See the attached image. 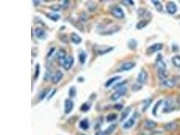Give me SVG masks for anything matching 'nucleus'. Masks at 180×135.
I'll list each match as a JSON object with an SVG mask.
<instances>
[{
	"label": "nucleus",
	"mask_w": 180,
	"mask_h": 135,
	"mask_svg": "<svg viewBox=\"0 0 180 135\" xmlns=\"http://www.w3.org/2000/svg\"><path fill=\"white\" fill-rule=\"evenodd\" d=\"M132 111V107L131 106H128L127 108H126L124 109V110L122 111V114H121V117H120V120L119 121L121 122H122L124 121L126 118H128L129 116V114H130V112Z\"/></svg>",
	"instance_id": "obj_17"
},
{
	"label": "nucleus",
	"mask_w": 180,
	"mask_h": 135,
	"mask_svg": "<svg viewBox=\"0 0 180 135\" xmlns=\"http://www.w3.org/2000/svg\"><path fill=\"white\" fill-rule=\"evenodd\" d=\"M116 128H117V125L116 124H111L107 128L105 129V130L103 131V135H111L115 131V130L116 129Z\"/></svg>",
	"instance_id": "obj_23"
},
{
	"label": "nucleus",
	"mask_w": 180,
	"mask_h": 135,
	"mask_svg": "<svg viewBox=\"0 0 180 135\" xmlns=\"http://www.w3.org/2000/svg\"><path fill=\"white\" fill-rule=\"evenodd\" d=\"M35 35L36 37L40 40H45L47 37V34L45 30L41 27H36L35 30Z\"/></svg>",
	"instance_id": "obj_5"
},
{
	"label": "nucleus",
	"mask_w": 180,
	"mask_h": 135,
	"mask_svg": "<svg viewBox=\"0 0 180 135\" xmlns=\"http://www.w3.org/2000/svg\"><path fill=\"white\" fill-rule=\"evenodd\" d=\"M141 89V86H140V84H135L132 87V91H139Z\"/></svg>",
	"instance_id": "obj_44"
},
{
	"label": "nucleus",
	"mask_w": 180,
	"mask_h": 135,
	"mask_svg": "<svg viewBox=\"0 0 180 135\" xmlns=\"http://www.w3.org/2000/svg\"><path fill=\"white\" fill-rule=\"evenodd\" d=\"M172 63L177 68H180V55H175L171 59Z\"/></svg>",
	"instance_id": "obj_29"
},
{
	"label": "nucleus",
	"mask_w": 180,
	"mask_h": 135,
	"mask_svg": "<svg viewBox=\"0 0 180 135\" xmlns=\"http://www.w3.org/2000/svg\"><path fill=\"white\" fill-rule=\"evenodd\" d=\"M117 118V114L115 113H111L108 114L106 117V120L107 122H111L115 121Z\"/></svg>",
	"instance_id": "obj_31"
},
{
	"label": "nucleus",
	"mask_w": 180,
	"mask_h": 135,
	"mask_svg": "<svg viewBox=\"0 0 180 135\" xmlns=\"http://www.w3.org/2000/svg\"><path fill=\"white\" fill-rule=\"evenodd\" d=\"M147 11L145 9H144V8H140V9L138 10V14L139 16H145L146 14H147Z\"/></svg>",
	"instance_id": "obj_40"
},
{
	"label": "nucleus",
	"mask_w": 180,
	"mask_h": 135,
	"mask_svg": "<svg viewBox=\"0 0 180 135\" xmlns=\"http://www.w3.org/2000/svg\"><path fill=\"white\" fill-rule=\"evenodd\" d=\"M63 77H64L63 72L60 70H57V71L55 72V74L53 75L52 78H51V81H52L53 84H57V83H60L61 80V79L63 78Z\"/></svg>",
	"instance_id": "obj_11"
},
{
	"label": "nucleus",
	"mask_w": 180,
	"mask_h": 135,
	"mask_svg": "<svg viewBox=\"0 0 180 135\" xmlns=\"http://www.w3.org/2000/svg\"><path fill=\"white\" fill-rule=\"evenodd\" d=\"M40 74V64H36L35 66V75H34V78L35 80L37 79Z\"/></svg>",
	"instance_id": "obj_34"
},
{
	"label": "nucleus",
	"mask_w": 180,
	"mask_h": 135,
	"mask_svg": "<svg viewBox=\"0 0 180 135\" xmlns=\"http://www.w3.org/2000/svg\"><path fill=\"white\" fill-rule=\"evenodd\" d=\"M148 79V73L145 70L142 69L137 77V82L140 84H142L147 82Z\"/></svg>",
	"instance_id": "obj_8"
},
{
	"label": "nucleus",
	"mask_w": 180,
	"mask_h": 135,
	"mask_svg": "<svg viewBox=\"0 0 180 135\" xmlns=\"http://www.w3.org/2000/svg\"><path fill=\"white\" fill-rule=\"evenodd\" d=\"M95 135H103V131L102 130H99V131H97L96 133H95Z\"/></svg>",
	"instance_id": "obj_47"
},
{
	"label": "nucleus",
	"mask_w": 180,
	"mask_h": 135,
	"mask_svg": "<svg viewBox=\"0 0 180 135\" xmlns=\"http://www.w3.org/2000/svg\"><path fill=\"white\" fill-rule=\"evenodd\" d=\"M142 135H147V134H142Z\"/></svg>",
	"instance_id": "obj_49"
},
{
	"label": "nucleus",
	"mask_w": 180,
	"mask_h": 135,
	"mask_svg": "<svg viewBox=\"0 0 180 135\" xmlns=\"http://www.w3.org/2000/svg\"><path fill=\"white\" fill-rule=\"evenodd\" d=\"M161 103H162V101L160 100L155 104V105L154 106V108L153 109V114L154 115V116H157V111H158L159 107L160 106V105H161Z\"/></svg>",
	"instance_id": "obj_36"
},
{
	"label": "nucleus",
	"mask_w": 180,
	"mask_h": 135,
	"mask_svg": "<svg viewBox=\"0 0 180 135\" xmlns=\"http://www.w3.org/2000/svg\"><path fill=\"white\" fill-rule=\"evenodd\" d=\"M136 64L134 61H126V62L123 63L121 66L119 68V69L117 70L118 72H127L130 71L132 69H133L136 66Z\"/></svg>",
	"instance_id": "obj_4"
},
{
	"label": "nucleus",
	"mask_w": 180,
	"mask_h": 135,
	"mask_svg": "<svg viewBox=\"0 0 180 135\" xmlns=\"http://www.w3.org/2000/svg\"><path fill=\"white\" fill-rule=\"evenodd\" d=\"M77 94V91L76 88L74 86H72L70 87L68 91V95L70 98H74L76 96Z\"/></svg>",
	"instance_id": "obj_30"
},
{
	"label": "nucleus",
	"mask_w": 180,
	"mask_h": 135,
	"mask_svg": "<svg viewBox=\"0 0 180 135\" xmlns=\"http://www.w3.org/2000/svg\"><path fill=\"white\" fill-rule=\"evenodd\" d=\"M148 21H147V20H142L139 21L136 24V29L141 30L142 29H144V27L147 26V24H148Z\"/></svg>",
	"instance_id": "obj_28"
},
{
	"label": "nucleus",
	"mask_w": 180,
	"mask_h": 135,
	"mask_svg": "<svg viewBox=\"0 0 180 135\" xmlns=\"http://www.w3.org/2000/svg\"><path fill=\"white\" fill-rule=\"evenodd\" d=\"M121 78H122L121 76H115V77L110 78L109 80L106 81V83H105V86L107 87V88H108V87L111 86V85H113V84L115 82H117V80H120Z\"/></svg>",
	"instance_id": "obj_19"
},
{
	"label": "nucleus",
	"mask_w": 180,
	"mask_h": 135,
	"mask_svg": "<svg viewBox=\"0 0 180 135\" xmlns=\"http://www.w3.org/2000/svg\"><path fill=\"white\" fill-rule=\"evenodd\" d=\"M127 92H128L127 87L123 86L122 88L116 90V91L113 93L111 95L110 99L111 101H116L117 100H119L121 97L124 96V95L127 93Z\"/></svg>",
	"instance_id": "obj_3"
},
{
	"label": "nucleus",
	"mask_w": 180,
	"mask_h": 135,
	"mask_svg": "<svg viewBox=\"0 0 180 135\" xmlns=\"http://www.w3.org/2000/svg\"><path fill=\"white\" fill-rule=\"evenodd\" d=\"M166 9H167V12L170 14H174L178 11V8H177L176 4L173 2H169L167 3V5H166Z\"/></svg>",
	"instance_id": "obj_12"
},
{
	"label": "nucleus",
	"mask_w": 180,
	"mask_h": 135,
	"mask_svg": "<svg viewBox=\"0 0 180 135\" xmlns=\"http://www.w3.org/2000/svg\"><path fill=\"white\" fill-rule=\"evenodd\" d=\"M123 4H127V5H134V2L132 1V0H128V1H123Z\"/></svg>",
	"instance_id": "obj_45"
},
{
	"label": "nucleus",
	"mask_w": 180,
	"mask_h": 135,
	"mask_svg": "<svg viewBox=\"0 0 180 135\" xmlns=\"http://www.w3.org/2000/svg\"><path fill=\"white\" fill-rule=\"evenodd\" d=\"M56 92H57V89H53V91L50 93H49L48 97H47V100L49 101L50 99H51L52 98H53V97H54V95H55Z\"/></svg>",
	"instance_id": "obj_41"
},
{
	"label": "nucleus",
	"mask_w": 180,
	"mask_h": 135,
	"mask_svg": "<svg viewBox=\"0 0 180 135\" xmlns=\"http://www.w3.org/2000/svg\"><path fill=\"white\" fill-rule=\"evenodd\" d=\"M126 83H127V80H124V81H122V82H120V83L115 84V85L113 86V89H114L115 90H117L120 88H122V87L124 86Z\"/></svg>",
	"instance_id": "obj_35"
},
{
	"label": "nucleus",
	"mask_w": 180,
	"mask_h": 135,
	"mask_svg": "<svg viewBox=\"0 0 180 135\" xmlns=\"http://www.w3.org/2000/svg\"><path fill=\"white\" fill-rule=\"evenodd\" d=\"M176 105L175 101L172 98H168L164 101V106L163 108V113H169L175 109Z\"/></svg>",
	"instance_id": "obj_1"
},
{
	"label": "nucleus",
	"mask_w": 180,
	"mask_h": 135,
	"mask_svg": "<svg viewBox=\"0 0 180 135\" xmlns=\"http://www.w3.org/2000/svg\"><path fill=\"white\" fill-rule=\"evenodd\" d=\"M89 126H90V124L88 122V120L86 119V118L82 120L79 122V127L82 129V130H88L89 128Z\"/></svg>",
	"instance_id": "obj_22"
},
{
	"label": "nucleus",
	"mask_w": 180,
	"mask_h": 135,
	"mask_svg": "<svg viewBox=\"0 0 180 135\" xmlns=\"http://www.w3.org/2000/svg\"><path fill=\"white\" fill-rule=\"evenodd\" d=\"M178 127V123L175 122H169L167 124H166L164 126V128L167 131H171V130H175V129Z\"/></svg>",
	"instance_id": "obj_20"
},
{
	"label": "nucleus",
	"mask_w": 180,
	"mask_h": 135,
	"mask_svg": "<svg viewBox=\"0 0 180 135\" xmlns=\"http://www.w3.org/2000/svg\"><path fill=\"white\" fill-rule=\"evenodd\" d=\"M161 84L167 88H173L175 86V81L171 78H167L161 80Z\"/></svg>",
	"instance_id": "obj_13"
},
{
	"label": "nucleus",
	"mask_w": 180,
	"mask_h": 135,
	"mask_svg": "<svg viewBox=\"0 0 180 135\" xmlns=\"http://www.w3.org/2000/svg\"><path fill=\"white\" fill-rule=\"evenodd\" d=\"M74 103L72 99H67L64 102V112L66 114H69L74 109Z\"/></svg>",
	"instance_id": "obj_9"
},
{
	"label": "nucleus",
	"mask_w": 180,
	"mask_h": 135,
	"mask_svg": "<svg viewBox=\"0 0 180 135\" xmlns=\"http://www.w3.org/2000/svg\"><path fill=\"white\" fill-rule=\"evenodd\" d=\"M33 3L35 6H37V5L40 4V1H35V0H34V1H33Z\"/></svg>",
	"instance_id": "obj_46"
},
{
	"label": "nucleus",
	"mask_w": 180,
	"mask_h": 135,
	"mask_svg": "<svg viewBox=\"0 0 180 135\" xmlns=\"http://www.w3.org/2000/svg\"><path fill=\"white\" fill-rule=\"evenodd\" d=\"M91 108V103L88 102V101H86V102H84L82 104V105L80 107V111L82 112H87Z\"/></svg>",
	"instance_id": "obj_27"
},
{
	"label": "nucleus",
	"mask_w": 180,
	"mask_h": 135,
	"mask_svg": "<svg viewBox=\"0 0 180 135\" xmlns=\"http://www.w3.org/2000/svg\"><path fill=\"white\" fill-rule=\"evenodd\" d=\"M61 8H62V6L60 5H53L49 7L50 9L53 11H54V12H58V11H60Z\"/></svg>",
	"instance_id": "obj_38"
},
{
	"label": "nucleus",
	"mask_w": 180,
	"mask_h": 135,
	"mask_svg": "<svg viewBox=\"0 0 180 135\" xmlns=\"http://www.w3.org/2000/svg\"><path fill=\"white\" fill-rule=\"evenodd\" d=\"M46 16L50 19L51 20L54 21V22H57L61 18V16L58 14L56 13H47L46 14Z\"/></svg>",
	"instance_id": "obj_24"
},
{
	"label": "nucleus",
	"mask_w": 180,
	"mask_h": 135,
	"mask_svg": "<svg viewBox=\"0 0 180 135\" xmlns=\"http://www.w3.org/2000/svg\"><path fill=\"white\" fill-rule=\"evenodd\" d=\"M151 103H152L151 99H147L146 101H144V106H143V109H142L143 111H145L146 110H147V109L148 108V107L150 106Z\"/></svg>",
	"instance_id": "obj_37"
},
{
	"label": "nucleus",
	"mask_w": 180,
	"mask_h": 135,
	"mask_svg": "<svg viewBox=\"0 0 180 135\" xmlns=\"http://www.w3.org/2000/svg\"><path fill=\"white\" fill-rule=\"evenodd\" d=\"M87 58V55L86 53L84 52V51H80L78 53V59H79V61L81 64H85L86 60Z\"/></svg>",
	"instance_id": "obj_25"
},
{
	"label": "nucleus",
	"mask_w": 180,
	"mask_h": 135,
	"mask_svg": "<svg viewBox=\"0 0 180 135\" xmlns=\"http://www.w3.org/2000/svg\"><path fill=\"white\" fill-rule=\"evenodd\" d=\"M163 45L162 43H157L149 46L147 48V52L148 54H153L154 53L161 51L163 49Z\"/></svg>",
	"instance_id": "obj_6"
},
{
	"label": "nucleus",
	"mask_w": 180,
	"mask_h": 135,
	"mask_svg": "<svg viewBox=\"0 0 180 135\" xmlns=\"http://www.w3.org/2000/svg\"><path fill=\"white\" fill-rule=\"evenodd\" d=\"M52 72L51 70L50 69H47V71L45 72V73L44 74V80L45 81H48L49 79H51L52 78Z\"/></svg>",
	"instance_id": "obj_33"
},
{
	"label": "nucleus",
	"mask_w": 180,
	"mask_h": 135,
	"mask_svg": "<svg viewBox=\"0 0 180 135\" xmlns=\"http://www.w3.org/2000/svg\"><path fill=\"white\" fill-rule=\"evenodd\" d=\"M113 108L115 109H117V110L120 111L123 109V105H122V104H121V103H117V104H115V105H114Z\"/></svg>",
	"instance_id": "obj_43"
},
{
	"label": "nucleus",
	"mask_w": 180,
	"mask_h": 135,
	"mask_svg": "<svg viewBox=\"0 0 180 135\" xmlns=\"http://www.w3.org/2000/svg\"><path fill=\"white\" fill-rule=\"evenodd\" d=\"M74 64V58L72 55H70L68 57H67L65 61H64V64L62 65V67L64 69L66 70V71H68L70 69L72 68L73 65Z\"/></svg>",
	"instance_id": "obj_10"
},
{
	"label": "nucleus",
	"mask_w": 180,
	"mask_h": 135,
	"mask_svg": "<svg viewBox=\"0 0 180 135\" xmlns=\"http://www.w3.org/2000/svg\"><path fill=\"white\" fill-rule=\"evenodd\" d=\"M61 5L62 6L63 8H64V9H67V8H68L70 5V2L67 1V0H66V1H63L62 4H61Z\"/></svg>",
	"instance_id": "obj_42"
},
{
	"label": "nucleus",
	"mask_w": 180,
	"mask_h": 135,
	"mask_svg": "<svg viewBox=\"0 0 180 135\" xmlns=\"http://www.w3.org/2000/svg\"><path fill=\"white\" fill-rule=\"evenodd\" d=\"M135 122H136V117H135L134 114L133 117L130 118V119L128 121H126V122L123 124V128L124 129H130L135 124Z\"/></svg>",
	"instance_id": "obj_15"
},
{
	"label": "nucleus",
	"mask_w": 180,
	"mask_h": 135,
	"mask_svg": "<svg viewBox=\"0 0 180 135\" xmlns=\"http://www.w3.org/2000/svg\"><path fill=\"white\" fill-rule=\"evenodd\" d=\"M55 47H51V48L50 49L48 53H47V60H49V59L52 57L53 53H55Z\"/></svg>",
	"instance_id": "obj_39"
},
{
	"label": "nucleus",
	"mask_w": 180,
	"mask_h": 135,
	"mask_svg": "<svg viewBox=\"0 0 180 135\" xmlns=\"http://www.w3.org/2000/svg\"><path fill=\"white\" fill-rule=\"evenodd\" d=\"M114 49L113 47H104V48H101V47H99V48H97L95 49V52L97 53V54L98 55H105L106 53H108L109 52H111V51H113Z\"/></svg>",
	"instance_id": "obj_14"
},
{
	"label": "nucleus",
	"mask_w": 180,
	"mask_h": 135,
	"mask_svg": "<svg viewBox=\"0 0 180 135\" xmlns=\"http://www.w3.org/2000/svg\"><path fill=\"white\" fill-rule=\"evenodd\" d=\"M49 91H50L49 88H45V89L42 90V91L39 93V99L40 101L43 100L45 98L47 97V95H48Z\"/></svg>",
	"instance_id": "obj_26"
},
{
	"label": "nucleus",
	"mask_w": 180,
	"mask_h": 135,
	"mask_svg": "<svg viewBox=\"0 0 180 135\" xmlns=\"http://www.w3.org/2000/svg\"><path fill=\"white\" fill-rule=\"evenodd\" d=\"M84 80V78L83 77H79L78 78V82H83V81Z\"/></svg>",
	"instance_id": "obj_48"
},
{
	"label": "nucleus",
	"mask_w": 180,
	"mask_h": 135,
	"mask_svg": "<svg viewBox=\"0 0 180 135\" xmlns=\"http://www.w3.org/2000/svg\"><path fill=\"white\" fill-rule=\"evenodd\" d=\"M110 13L114 18L117 19H123L125 18V13L122 8L117 5H113L110 8Z\"/></svg>",
	"instance_id": "obj_2"
},
{
	"label": "nucleus",
	"mask_w": 180,
	"mask_h": 135,
	"mask_svg": "<svg viewBox=\"0 0 180 135\" xmlns=\"http://www.w3.org/2000/svg\"><path fill=\"white\" fill-rule=\"evenodd\" d=\"M128 47L130 50H135L137 48L138 41L135 39H130L128 42Z\"/></svg>",
	"instance_id": "obj_21"
},
{
	"label": "nucleus",
	"mask_w": 180,
	"mask_h": 135,
	"mask_svg": "<svg viewBox=\"0 0 180 135\" xmlns=\"http://www.w3.org/2000/svg\"><path fill=\"white\" fill-rule=\"evenodd\" d=\"M157 124L154 122V121L148 120L145 122L144 128L146 130H153L154 128H155L157 127Z\"/></svg>",
	"instance_id": "obj_18"
},
{
	"label": "nucleus",
	"mask_w": 180,
	"mask_h": 135,
	"mask_svg": "<svg viewBox=\"0 0 180 135\" xmlns=\"http://www.w3.org/2000/svg\"><path fill=\"white\" fill-rule=\"evenodd\" d=\"M56 58H57L59 64L62 66V65L64 63V61H65L66 59L67 58L66 51L64 49H59V51L57 53V54H56Z\"/></svg>",
	"instance_id": "obj_7"
},
{
	"label": "nucleus",
	"mask_w": 180,
	"mask_h": 135,
	"mask_svg": "<svg viewBox=\"0 0 180 135\" xmlns=\"http://www.w3.org/2000/svg\"><path fill=\"white\" fill-rule=\"evenodd\" d=\"M151 2L153 3L154 6H155L157 11H159V12H161V11L163 10V5H162V4H161V3H160L159 1H156V0H152Z\"/></svg>",
	"instance_id": "obj_32"
},
{
	"label": "nucleus",
	"mask_w": 180,
	"mask_h": 135,
	"mask_svg": "<svg viewBox=\"0 0 180 135\" xmlns=\"http://www.w3.org/2000/svg\"><path fill=\"white\" fill-rule=\"evenodd\" d=\"M70 40H71L73 43L78 45L81 43V42H82V38L77 33H72L71 35H70Z\"/></svg>",
	"instance_id": "obj_16"
}]
</instances>
